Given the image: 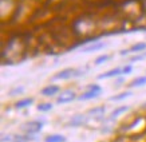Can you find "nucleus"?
<instances>
[{
  "label": "nucleus",
  "instance_id": "1",
  "mask_svg": "<svg viewBox=\"0 0 146 142\" xmlns=\"http://www.w3.org/2000/svg\"><path fill=\"white\" fill-rule=\"evenodd\" d=\"M27 48H28V46H27L24 38L11 36L7 40V44L3 46V50H1V60H8L9 63L22 60L26 56Z\"/></svg>",
  "mask_w": 146,
  "mask_h": 142
},
{
  "label": "nucleus",
  "instance_id": "2",
  "mask_svg": "<svg viewBox=\"0 0 146 142\" xmlns=\"http://www.w3.org/2000/svg\"><path fill=\"white\" fill-rule=\"evenodd\" d=\"M72 31L75 34L76 38H89L90 35H93L94 31L97 30V24L94 22L93 18L90 16H79L72 22Z\"/></svg>",
  "mask_w": 146,
  "mask_h": 142
},
{
  "label": "nucleus",
  "instance_id": "3",
  "mask_svg": "<svg viewBox=\"0 0 146 142\" xmlns=\"http://www.w3.org/2000/svg\"><path fill=\"white\" fill-rule=\"evenodd\" d=\"M118 11L122 18L127 19V20H135V19L141 18L143 13L142 1L141 0H123L121 1Z\"/></svg>",
  "mask_w": 146,
  "mask_h": 142
},
{
  "label": "nucleus",
  "instance_id": "4",
  "mask_svg": "<svg viewBox=\"0 0 146 142\" xmlns=\"http://www.w3.org/2000/svg\"><path fill=\"white\" fill-rule=\"evenodd\" d=\"M51 36H52L54 42L56 43V46L63 47V48H68L74 43V40L78 39L72 31V28H68L64 26L56 27L54 31H51Z\"/></svg>",
  "mask_w": 146,
  "mask_h": 142
},
{
  "label": "nucleus",
  "instance_id": "5",
  "mask_svg": "<svg viewBox=\"0 0 146 142\" xmlns=\"http://www.w3.org/2000/svg\"><path fill=\"white\" fill-rule=\"evenodd\" d=\"M146 130V118L143 117H138L135 121H133L129 126H125L123 131H127V133H134L135 135V131H137V135H141V133H143Z\"/></svg>",
  "mask_w": 146,
  "mask_h": 142
},
{
  "label": "nucleus",
  "instance_id": "6",
  "mask_svg": "<svg viewBox=\"0 0 146 142\" xmlns=\"http://www.w3.org/2000/svg\"><path fill=\"white\" fill-rule=\"evenodd\" d=\"M105 106H98V107H94L91 110L87 111V121L90 122H101L103 119V117H105Z\"/></svg>",
  "mask_w": 146,
  "mask_h": 142
},
{
  "label": "nucleus",
  "instance_id": "7",
  "mask_svg": "<svg viewBox=\"0 0 146 142\" xmlns=\"http://www.w3.org/2000/svg\"><path fill=\"white\" fill-rule=\"evenodd\" d=\"M102 93V87L99 84H89L87 87V91L83 93L79 97L80 101H87V99H94V98L99 97Z\"/></svg>",
  "mask_w": 146,
  "mask_h": 142
},
{
  "label": "nucleus",
  "instance_id": "8",
  "mask_svg": "<svg viewBox=\"0 0 146 142\" xmlns=\"http://www.w3.org/2000/svg\"><path fill=\"white\" fill-rule=\"evenodd\" d=\"M20 129L27 134H35V133H39L40 130L43 129V123L38 122V121H32V122H27V123L22 125Z\"/></svg>",
  "mask_w": 146,
  "mask_h": 142
},
{
  "label": "nucleus",
  "instance_id": "9",
  "mask_svg": "<svg viewBox=\"0 0 146 142\" xmlns=\"http://www.w3.org/2000/svg\"><path fill=\"white\" fill-rule=\"evenodd\" d=\"M80 72L75 68H64V70L59 71L58 74H55L54 79H71V78H75L79 76Z\"/></svg>",
  "mask_w": 146,
  "mask_h": 142
},
{
  "label": "nucleus",
  "instance_id": "10",
  "mask_svg": "<svg viewBox=\"0 0 146 142\" xmlns=\"http://www.w3.org/2000/svg\"><path fill=\"white\" fill-rule=\"evenodd\" d=\"M75 98H76V95L72 90H66V91H62V93L59 94V97L56 99V103L58 105H64V103H68L71 101H74Z\"/></svg>",
  "mask_w": 146,
  "mask_h": 142
},
{
  "label": "nucleus",
  "instance_id": "11",
  "mask_svg": "<svg viewBox=\"0 0 146 142\" xmlns=\"http://www.w3.org/2000/svg\"><path fill=\"white\" fill-rule=\"evenodd\" d=\"M105 47H106V44H105V43L95 40L93 44H89V46H86V47H83V48H82V51H83V52H94V51L102 50V48H105Z\"/></svg>",
  "mask_w": 146,
  "mask_h": 142
},
{
  "label": "nucleus",
  "instance_id": "12",
  "mask_svg": "<svg viewBox=\"0 0 146 142\" xmlns=\"http://www.w3.org/2000/svg\"><path fill=\"white\" fill-rule=\"evenodd\" d=\"M59 86L56 84H48V86H46L44 89L42 90V95H44V97H54L56 93H59Z\"/></svg>",
  "mask_w": 146,
  "mask_h": 142
},
{
  "label": "nucleus",
  "instance_id": "13",
  "mask_svg": "<svg viewBox=\"0 0 146 142\" xmlns=\"http://www.w3.org/2000/svg\"><path fill=\"white\" fill-rule=\"evenodd\" d=\"M143 50H146V43H137V44L131 46L129 50H126V51H121V54L122 55H125V54L127 52H141V51H143Z\"/></svg>",
  "mask_w": 146,
  "mask_h": 142
},
{
  "label": "nucleus",
  "instance_id": "14",
  "mask_svg": "<svg viewBox=\"0 0 146 142\" xmlns=\"http://www.w3.org/2000/svg\"><path fill=\"white\" fill-rule=\"evenodd\" d=\"M119 74H122V70L121 68H113V70L107 71V72H103L98 76L99 79H105V78H113V76H118Z\"/></svg>",
  "mask_w": 146,
  "mask_h": 142
},
{
  "label": "nucleus",
  "instance_id": "15",
  "mask_svg": "<svg viewBox=\"0 0 146 142\" xmlns=\"http://www.w3.org/2000/svg\"><path fill=\"white\" fill-rule=\"evenodd\" d=\"M129 110V106H121V107H118V109H115L113 113H111V115H110V119L113 121V119H117L118 117H121L122 114H125L126 111Z\"/></svg>",
  "mask_w": 146,
  "mask_h": 142
},
{
  "label": "nucleus",
  "instance_id": "16",
  "mask_svg": "<svg viewBox=\"0 0 146 142\" xmlns=\"http://www.w3.org/2000/svg\"><path fill=\"white\" fill-rule=\"evenodd\" d=\"M66 141V138L60 135V134H52V135H48V137H46L44 142H64Z\"/></svg>",
  "mask_w": 146,
  "mask_h": 142
},
{
  "label": "nucleus",
  "instance_id": "17",
  "mask_svg": "<svg viewBox=\"0 0 146 142\" xmlns=\"http://www.w3.org/2000/svg\"><path fill=\"white\" fill-rule=\"evenodd\" d=\"M32 102H34V99H32V98H26V99L19 101V102L15 105V107H16V109H24V107H27V106H31Z\"/></svg>",
  "mask_w": 146,
  "mask_h": 142
},
{
  "label": "nucleus",
  "instance_id": "18",
  "mask_svg": "<svg viewBox=\"0 0 146 142\" xmlns=\"http://www.w3.org/2000/svg\"><path fill=\"white\" fill-rule=\"evenodd\" d=\"M84 121H86V117H83L82 114H78L71 119V126H80L84 123Z\"/></svg>",
  "mask_w": 146,
  "mask_h": 142
},
{
  "label": "nucleus",
  "instance_id": "19",
  "mask_svg": "<svg viewBox=\"0 0 146 142\" xmlns=\"http://www.w3.org/2000/svg\"><path fill=\"white\" fill-rule=\"evenodd\" d=\"M146 84V76H138L130 83L131 87H141V86H145Z\"/></svg>",
  "mask_w": 146,
  "mask_h": 142
},
{
  "label": "nucleus",
  "instance_id": "20",
  "mask_svg": "<svg viewBox=\"0 0 146 142\" xmlns=\"http://www.w3.org/2000/svg\"><path fill=\"white\" fill-rule=\"evenodd\" d=\"M131 95V93L130 91H126V93H122V94H118V95H114V97L110 98V101H122V99H125V98H127Z\"/></svg>",
  "mask_w": 146,
  "mask_h": 142
},
{
  "label": "nucleus",
  "instance_id": "21",
  "mask_svg": "<svg viewBox=\"0 0 146 142\" xmlns=\"http://www.w3.org/2000/svg\"><path fill=\"white\" fill-rule=\"evenodd\" d=\"M109 59H110V56H109V55H101V56H98V58L95 59V62H94V63H95L97 66H99V64H102V63L107 62Z\"/></svg>",
  "mask_w": 146,
  "mask_h": 142
},
{
  "label": "nucleus",
  "instance_id": "22",
  "mask_svg": "<svg viewBox=\"0 0 146 142\" xmlns=\"http://www.w3.org/2000/svg\"><path fill=\"white\" fill-rule=\"evenodd\" d=\"M52 109V105L51 103H40L39 106H38V110L39 111H48Z\"/></svg>",
  "mask_w": 146,
  "mask_h": 142
},
{
  "label": "nucleus",
  "instance_id": "23",
  "mask_svg": "<svg viewBox=\"0 0 146 142\" xmlns=\"http://www.w3.org/2000/svg\"><path fill=\"white\" fill-rule=\"evenodd\" d=\"M146 58V52L141 54V55H137V56H134V58L130 59V62L134 63V62H139V60H142V59H145Z\"/></svg>",
  "mask_w": 146,
  "mask_h": 142
},
{
  "label": "nucleus",
  "instance_id": "24",
  "mask_svg": "<svg viewBox=\"0 0 146 142\" xmlns=\"http://www.w3.org/2000/svg\"><path fill=\"white\" fill-rule=\"evenodd\" d=\"M23 93V87H16V89H12L9 91V95H16V94H22Z\"/></svg>",
  "mask_w": 146,
  "mask_h": 142
},
{
  "label": "nucleus",
  "instance_id": "25",
  "mask_svg": "<svg viewBox=\"0 0 146 142\" xmlns=\"http://www.w3.org/2000/svg\"><path fill=\"white\" fill-rule=\"evenodd\" d=\"M131 71H133V67L130 66V64H127V66H125L123 68H122V72H123V74H130Z\"/></svg>",
  "mask_w": 146,
  "mask_h": 142
},
{
  "label": "nucleus",
  "instance_id": "26",
  "mask_svg": "<svg viewBox=\"0 0 146 142\" xmlns=\"http://www.w3.org/2000/svg\"><path fill=\"white\" fill-rule=\"evenodd\" d=\"M66 0H48V3H52L54 5H60L62 3H64Z\"/></svg>",
  "mask_w": 146,
  "mask_h": 142
},
{
  "label": "nucleus",
  "instance_id": "27",
  "mask_svg": "<svg viewBox=\"0 0 146 142\" xmlns=\"http://www.w3.org/2000/svg\"><path fill=\"white\" fill-rule=\"evenodd\" d=\"M142 1V7H143V13H146V0H141Z\"/></svg>",
  "mask_w": 146,
  "mask_h": 142
},
{
  "label": "nucleus",
  "instance_id": "28",
  "mask_svg": "<svg viewBox=\"0 0 146 142\" xmlns=\"http://www.w3.org/2000/svg\"><path fill=\"white\" fill-rule=\"evenodd\" d=\"M89 1H97L98 4H99V3H101V1H103V0H89Z\"/></svg>",
  "mask_w": 146,
  "mask_h": 142
},
{
  "label": "nucleus",
  "instance_id": "29",
  "mask_svg": "<svg viewBox=\"0 0 146 142\" xmlns=\"http://www.w3.org/2000/svg\"><path fill=\"white\" fill-rule=\"evenodd\" d=\"M16 142H27V141H23V139H22V141H16Z\"/></svg>",
  "mask_w": 146,
  "mask_h": 142
}]
</instances>
